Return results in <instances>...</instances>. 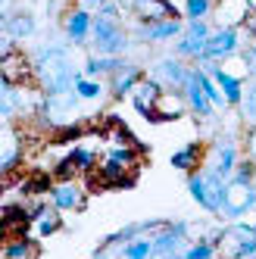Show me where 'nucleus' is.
Here are the masks:
<instances>
[{
	"mask_svg": "<svg viewBox=\"0 0 256 259\" xmlns=\"http://www.w3.org/2000/svg\"><path fill=\"white\" fill-rule=\"evenodd\" d=\"M31 60H34V78H38V88L47 97H60V94H72V91H75V81L81 75H75L66 47H41Z\"/></svg>",
	"mask_w": 256,
	"mask_h": 259,
	"instance_id": "nucleus-1",
	"label": "nucleus"
},
{
	"mask_svg": "<svg viewBox=\"0 0 256 259\" xmlns=\"http://www.w3.org/2000/svg\"><path fill=\"white\" fill-rule=\"evenodd\" d=\"M188 191H191V200L197 206H203L206 212L212 215H222V203H225V178L212 172L209 165H203L200 172H191L188 175Z\"/></svg>",
	"mask_w": 256,
	"mask_h": 259,
	"instance_id": "nucleus-2",
	"label": "nucleus"
},
{
	"mask_svg": "<svg viewBox=\"0 0 256 259\" xmlns=\"http://www.w3.org/2000/svg\"><path fill=\"white\" fill-rule=\"evenodd\" d=\"M216 250L225 259H253L256 256V225H244V222H234V225L222 228L216 237H209Z\"/></svg>",
	"mask_w": 256,
	"mask_h": 259,
	"instance_id": "nucleus-3",
	"label": "nucleus"
},
{
	"mask_svg": "<svg viewBox=\"0 0 256 259\" xmlns=\"http://www.w3.org/2000/svg\"><path fill=\"white\" fill-rule=\"evenodd\" d=\"M91 47L97 57H125L132 47V34L116 19H100L94 16V31H91Z\"/></svg>",
	"mask_w": 256,
	"mask_h": 259,
	"instance_id": "nucleus-4",
	"label": "nucleus"
},
{
	"mask_svg": "<svg viewBox=\"0 0 256 259\" xmlns=\"http://www.w3.org/2000/svg\"><path fill=\"white\" fill-rule=\"evenodd\" d=\"M209 34H212V28H209L206 19H188L185 22V31H181V38L175 41V57L200 63V60H203V53H206Z\"/></svg>",
	"mask_w": 256,
	"mask_h": 259,
	"instance_id": "nucleus-5",
	"label": "nucleus"
},
{
	"mask_svg": "<svg viewBox=\"0 0 256 259\" xmlns=\"http://www.w3.org/2000/svg\"><path fill=\"white\" fill-rule=\"evenodd\" d=\"M250 209H256V181L228 178L225 181V203H222V219H241Z\"/></svg>",
	"mask_w": 256,
	"mask_h": 259,
	"instance_id": "nucleus-6",
	"label": "nucleus"
},
{
	"mask_svg": "<svg viewBox=\"0 0 256 259\" xmlns=\"http://www.w3.org/2000/svg\"><path fill=\"white\" fill-rule=\"evenodd\" d=\"M244 50V28H212L209 34V44H206V53L203 60H212V63H222V60H231ZM200 60V63H203Z\"/></svg>",
	"mask_w": 256,
	"mask_h": 259,
	"instance_id": "nucleus-7",
	"label": "nucleus"
},
{
	"mask_svg": "<svg viewBox=\"0 0 256 259\" xmlns=\"http://www.w3.org/2000/svg\"><path fill=\"white\" fill-rule=\"evenodd\" d=\"M197 66L203 69V72H209L212 81L222 88L228 106H241V100H244V84H247L241 75H234V72H228L222 63H212V60H203V63H197Z\"/></svg>",
	"mask_w": 256,
	"mask_h": 259,
	"instance_id": "nucleus-8",
	"label": "nucleus"
},
{
	"mask_svg": "<svg viewBox=\"0 0 256 259\" xmlns=\"http://www.w3.org/2000/svg\"><path fill=\"white\" fill-rule=\"evenodd\" d=\"M47 197H50V203L60 212H78V209H84V203H88V188L78 184L75 178H72V181H53V188H50Z\"/></svg>",
	"mask_w": 256,
	"mask_h": 259,
	"instance_id": "nucleus-9",
	"label": "nucleus"
},
{
	"mask_svg": "<svg viewBox=\"0 0 256 259\" xmlns=\"http://www.w3.org/2000/svg\"><path fill=\"white\" fill-rule=\"evenodd\" d=\"M237 162H241V150H237V141H234L231 135L219 138V141L212 144V156H209V162H206V165L228 181V178L234 175V169H237Z\"/></svg>",
	"mask_w": 256,
	"mask_h": 259,
	"instance_id": "nucleus-10",
	"label": "nucleus"
},
{
	"mask_svg": "<svg viewBox=\"0 0 256 259\" xmlns=\"http://www.w3.org/2000/svg\"><path fill=\"white\" fill-rule=\"evenodd\" d=\"M188 75H191V66H185V60L175 57V53L153 63V78L162 88H169V91H181L185 81H188Z\"/></svg>",
	"mask_w": 256,
	"mask_h": 259,
	"instance_id": "nucleus-11",
	"label": "nucleus"
},
{
	"mask_svg": "<svg viewBox=\"0 0 256 259\" xmlns=\"http://www.w3.org/2000/svg\"><path fill=\"white\" fill-rule=\"evenodd\" d=\"M181 94H185V103H188V109L197 116V119H212L216 116V106L209 103V97L203 94V84H200V69L194 66L191 69V75H188V81H185V88H181Z\"/></svg>",
	"mask_w": 256,
	"mask_h": 259,
	"instance_id": "nucleus-12",
	"label": "nucleus"
},
{
	"mask_svg": "<svg viewBox=\"0 0 256 259\" xmlns=\"http://www.w3.org/2000/svg\"><path fill=\"white\" fill-rule=\"evenodd\" d=\"M253 4L250 0H219L216 4V28H244L247 25V19L253 16Z\"/></svg>",
	"mask_w": 256,
	"mask_h": 259,
	"instance_id": "nucleus-13",
	"label": "nucleus"
},
{
	"mask_svg": "<svg viewBox=\"0 0 256 259\" xmlns=\"http://www.w3.org/2000/svg\"><path fill=\"white\" fill-rule=\"evenodd\" d=\"M63 31H66V38L72 47H81L91 41V31H94V16H91L88 10L75 7V10H69L66 13V19H63Z\"/></svg>",
	"mask_w": 256,
	"mask_h": 259,
	"instance_id": "nucleus-14",
	"label": "nucleus"
},
{
	"mask_svg": "<svg viewBox=\"0 0 256 259\" xmlns=\"http://www.w3.org/2000/svg\"><path fill=\"white\" fill-rule=\"evenodd\" d=\"M181 31H185V22L181 19H162V22H150V25H141L135 28L138 41L144 44H162V41H178Z\"/></svg>",
	"mask_w": 256,
	"mask_h": 259,
	"instance_id": "nucleus-15",
	"label": "nucleus"
},
{
	"mask_svg": "<svg viewBox=\"0 0 256 259\" xmlns=\"http://www.w3.org/2000/svg\"><path fill=\"white\" fill-rule=\"evenodd\" d=\"M188 225L185 222H166L156 234H153V256H172L178 253V247L185 244Z\"/></svg>",
	"mask_w": 256,
	"mask_h": 259,
	"instance_id": "nucleus-16",
	"label": "nucleus"
},
{
	"mask_svg": "<svg viewBox=\"0 0 256 259\" xmlns=\"http://www.w3.org/2000/svg\"><path fill=\"white\" fill-rule=\"evenodd\" d=\"M203 153H206V147L200 144V141H191V144H185L181 150H175L172 156H169V165L172 169H178V172H185V175H191V172H200L203 169Z\"/></svg>",
	"mask_w": 256,
	"mask_h": 259,
	"instance_id": "nucleus-17",
	"label": "nucleus"
},
{
	"mask_svg": "<svg viewBox=\"0 0 256 259\" xmlns=\"http://www.w3.org/2000/svg\"><path fill=\"white\" fill-rule=\"evenodd\" d=\"M144 78H147V75H144V69L135 66V63H128L122 72H116V75L109 78V91H113V97H116V100L132 97V94H135V88H138Z\"/></svg>",
	"mask_w": 256,
	"mask_h": 259,
	"instance_id": "nucleus-18",
	"label": "nucleus"
},
{
	"mask_svg": "<svg viewBox=\"0 0 256 259\" xmlns=\"http://www.w3.org/2000/svg\"><path fill=\"white\" fill-rule=\"evenodd\" d=\"M41 256V244L28 234H16V237H7L4 244V259H38Z\"/></svg>",
	"mask_w": 256,
	"mask_h": 259,
	"instance_id": "nucleus-19",
	"label": "nucleus"
},
{
	"mask_svg": "<svg viewBox=\"0 0 256 259\" xmlns=\"http://www.w3.org/2000/svg\"><path fill=\"white\" fill-rule=\"evenodd\" d=\"M128 66V60L125 57H88V63H84V78H97V75H109L113 78L116 72H122Z\"/></svg>",
	"mask_w": 256,
	"mask_h": 259,
	"instance_id": "nucleus-20",
	"label": "nucleus"
},
{
	"mask_svg": "<svg viewBox=\"0 0 256 259\" xmlns=\"http://www.w3.org/2000/svg\"><path fill=\"white\" fill-rule=\"evenodd\" d=\"M4 28H7V38L13 41H25L34 34V16L31 13H7V19H4Z\"/></svg>",
	"mask_w": 256,
	"mask_h": 259,
	"instance_id": "nucleus-21",
	"label": "nucleus"
},
{
	"mask_svg": "<svg viewBox=\"0 0 256 259\" xmlns=\"http://www.w3.org/2000/svg\"><path fill=\"white\" fill-rule=\"evenodd\" d=\"M188 109V103H185V94H172V91H166L162 94V100L156 103V122H169V119H178L181 113Z\"/></svg>",
	"mask_w": 256,
	"mask_h": 259,
	"instance_id": "nucleus-22",
	"label": "nucleus"
},
{
	"mask_svg": "<svg viewBox=\"0 0 256 259\" xmlns=\"http://www.w3.org/2000/svg\"><path fill=\"white\" fill-rule=\"evenodd\" d=\"M241 119L247 128H256V78H250L244 84V100H241Z\"/></svg>",
	"mask_w": 256,
	"mask_h": 259,
	"instance_id": "nucleus-23",
	"label": "nucleus"
},
{
	"mask_svg": "<svg viewBox=\"0 0 256 259\" xmlns=\"http://www.w3.org/2000/svg\"><path fill=\"white\" fill-rule=\"evenodd\" d=\"M153 256V237H135L122 244V259H150Z\"/></svg>",
	"mask_w": 256,
	"mask_h": 259,
	"instance_id": "nucleus-24",
	"label": "nucleus"
},
{
	"mask_svg": "<svg viewBox=\"0 0 256 259\" xmlns=\"http://www.w3.org/2000/svg\"><path fill=\"white\" fill-rule=\"evenodd\" d=\"M138 147H128V144H116L106 150V159H113L119 165H125V169H138Z\"/></svg>",
	"mask_w": 256,
	"mask_h": 259,
	"instance_id": "nucleus-25",
	"label": "nucleus"
},
{
	"mask_svg": "<svg viewBox=\"0 0 256 259\" xmlns=\"http://www.w3.org/2000/svg\"><path fill=\"white\" fill-rule=\"evenodd\" d=\"M69 159L78 165V172H81V175H91V172L97 169V153H94V150H88V147H78V144H75V147L69 150Z\"/></svg>",
	"mask_w": 256,
	"mask_h": 259,
	"instance_id": "nucleus-26",
	"label": "nucleus"
},
{
	"mask_svg": "<svg viewBox=\"0 0 256 259\" xmlns=\"http://www.w3.org/2000/svg\"><path fill=\"white\" fill-rule=\"evenodd\" d=\"M200 69V66H197ZM200 84H203V94L209 97V103L216 106V109H228V100H225V94H222V88H219L216 81H212V75L209 72H203L200 69Z\"/></svg>",
	"mask_w": 256,
	"mask_h": 259,
	"instance_id": "nucleus-27",
	"label": "nucleus"
},
{
	"mask_svg": "<svg viewBox=\"0 0 256 259\" xmlns=\"http://www.w3.org/2000/svg\"><path fill=\"white\" fill-rule=\"evenodd\" d=\"M34 228H38V237H50V234H57L60 228H63V219H60V209L53 206V209H47L38 222H34Z\"/></svg>",
	"mask_w": 256,
	"mask_h": 259,
	"instance_id": "nucleus-28",
	"label": "nucleus"
},
{
	"mask_svg": "<svg viewBox=\"0 0 256 259\" xmlns=\"http://www.w3.org/2000/svg\"><path fill=\"white\" fill-rule=\"evenodd\" d=\"M75 94H78V100H100L103 97V84L97 81V78H78L75 81Z\"/></svg>",
	"mask_w": 256,
	"mask_h": 259,
	"instance_id": "nucleus-29",
	"label": "nucleus"
},
{
	"mask_svg": "<svg viewBox=\"0 0 256 259\" xmlns=\"http://www.w3.org/2000/svg\"><path fill=\"white\" fill-rule=\"evenodd\" d=\"M216 10V0H185V16L188 19H209Z\"/></svg>",
	"mask_w": 256,
	"mask_h": 259,
	"instance_id": "nucleus-30",
	"label": "nucleus"
},
{
	"mask_svg": "<svg viewBox=\"0 0 256 259\" xmlns=\"http://www.w3.org/2000/svg\"><path fill=\"white\" fill-rule=\"evenodd\" d=\"M216 253H219V250H216L212 240H197V244H191L181 256H185V259H212Z\"/></svg>",
	"mask_w": 256,
	"mask_h": 259,
	"instance_id": "nucleus-31",
	"label": "nucleus"
},
{
	"mask_svg": "<svg viewBox=\"0 0 256 259\" xmlns=\"http://www.w3.org/2000/svg\"><path fill=\"white\" fill-rule=\"evenodd\" d=\"M19 159H22V144L10 141V144H7V153H4V162H0V165H4V175H7V178L13 175L16 165H19Z\"/></svg>",
	"mask_w": 256,
	"mask_h": 259,
	"instance_id": "nucleus-32",
	"label": "nucleus"
},
{
	"mask_svg": "<svg viewBox=\"0 0 256 259\" xmlns=\"http://www.w3.org/2000/svg\"><path fill=\"white\" fill-rule=\"evenodd\" d=\"M75 175H81V172H78V165L72 162L69 156L60 159V162H57V169H53V178H57V181H72Z\"/></svg>",
	"mask_w": 256,
	"mask_h": 259,
	"instance_id": "nucleus-33",
	"label": "nucleus"
},
{
	"mask_svg": "<svg viewBox=\"0 0 256 259\" xmlns=\"http://www.w3.org/2000/svg\"><path fill=\"white\" fill-rule=\"evenodd\" d=\"M231 178L256 181V162H253V159H247V156H241V162H237V169H234V175H231Z\"/></svg>",
	"mask_w": 256,
	"mask_h": 259,
	"instance_id": "nucleus-34",
	"label": "nucleus"
},
{
	"mask_svg": "<svg viewBox=\"0 0 256 259\" xmlns=\"http://www.w3.org/2000/svg\"><path fill=\"white\" fill-rule=\"evenodd\" d=\"M241 60H244V66H247V75L256 78V41H247V44H244Z\"/></svg>",
	"mask_w": 256,
	"mask_h": 259,
	"instance_id": "nucleus-35",
	"label": "nucleus"
},
{
	"mask_svg": "<svg viewBox=\"0 0 256 259\" xmlns=\"http://www.w3.org/2000/svg\"><path fill=\"white\" fill-rule=\"evenodd\" d=\"M97 16L100 19H122V4H116V0H109V4H103V7H97Z\"/></svg>",
	"mask_w": 256,
	"mask_h": 259,
	"instance_id": "nucleus-36",
	"label": "nucleus"
},
{
	"mask_svg": "<svg viewBox=\"0 0 256 259\" xmlns=\"http://www.w3.org/2000/svg\"><path fill=\"white\" fill-rule=\"evenodd\" d=\"M244 156L256 162V128H247L244 132Z\"/></svg>",
	"mask_w": 256,
	"mask_h": 259,
	"instance_id": "nucleus-37",
	"label": "nucleus"
},
{
	"mask_svg": "<svg viewBox=\"0 0 256 259\" xmlns=\"http://www.w3.org/2000/svg\"><path fill=\"white\" fill-rule=\"evenodd\" d=\"M244 34H247V41H256V10H253V16H250L247 25H244Z\"/></svg>",
	"mask_w": 256,
	"mask_h": 259,
	"instance_id": "nucleus-38",
	"label": "nucleus"
},
{
	"mask_svg": "<svg viewBox=\"0 0 256 259\" xmlns=\"http://www.w3.org/2000/svg\"><path fill=\"white\" fill-rule=\"evenodd\" d=\"M88 7H103V4H109V0H84Z\"/></svg>",
	"mask_w": 256,
	"mask_h": 259,
	"instance_id": "nucleus-39",
	"label": "nucleus"
},
{
	"mask_svg": "<svg viewBox=\"0 0 256 259\" xmlns=\"http://www.w3.org/2000/svg\"><path fill=\"white\" fill-rule=\"evenodd\" d=\"M250 4H253V7H256V0H250Z\"/></svg>",
	"mask_w": 256,
	"mask_h": 259,
	"instance_id": "nucleus-40",
	"label": "nucleus"
},
{
	"mask_svg": "<svg viewBox=\"0 0 256 259\" xmlns=\"http://www.w3.org/2000/svg\"><path fill=\"white\" fill-rule=\"evenodd\" d=\"M253 259H256V256H253Z\"/></svg>",
	"mask_w": 256,
	"mask_h": 259,
	"instance_id": "nucleus-41",
	"label": "nucleus"
}]
</instances>
